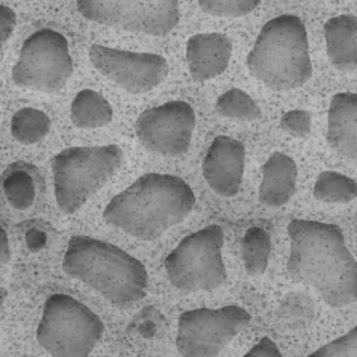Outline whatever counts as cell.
Segmentation results:
<instances>
[{"instance_id": "6da1fadb", "label": "cell", "mask_w": 357, "mask_h": 357, "mask_svg": "<svg viewBox=\"0 0 357 357\" xmlns=\"http://www.w3.org/2000/svg\"><path fill=\"white\" fill-rule=\"evenodd\" d=\"M288 235L291 255L287 270L294 282L317 289L332 307L357 301V261L341 227L296 218L288 225Z\"/></svg>"}, {"instance_id": "7a4b0ae2", "label": "cell", "mask_w": 357, "mask_h": 357, "mask_svg": "<svg viewBox=\"0 0 357 357\" xmlns=\"http://www.w3.org/2000/svg\"><path fill=\"white\" fill-rule=\"evenodd\" d=\"M194 206V191L183 178L147 173L112 197L103 218L133 238L153 241L182 222Z\"/></svg>"}, {"instance_id": "3957f363", "label": "cell", "mask_w": 357, "mask_h": 357, "mask_svg": "<svg viewBox=\"0 0 357 357\" xmlns=\"http://www.w3.org/2000/svg\"><path fill=\"white\" fill-rule=\"evenodd\" d=\"M62 270L119 309L135 305L149 289V273L137 257L91 236L77 235L68 241Z\"/></svg>"}, {"instance_id": "277c9868", "label": "cell", "mask_w": 357, "mask_h": 357, "mask_svg": "<svg viewBox=\"0 0 357 357\" xmlns=\"http://www.w3.org/2000/svg\"><path fill=\"white\" fill-rule=\"evenodd\" d=\"M248 71L274 91H291L312 76L306 26L300 17L283 14L265 23L247 56Z\"/></svg>"}, {"instance_id": "5b68a950", "label": "cell", "mask_w": 357, "mask_h": 357, "mask_svg": "<svg viewBox=\"0 0 357 357\" xmlns=\"http://www.w3.org/2000/svg\"><path fill=\"white\" fill-rule=\"evenodd\" d=\"M123 159V150L115 144L70 147L59 151L52 159L58 208L64 213L77 212L111 181Z\"/></svg>"}, {"instance_id": "8992f818", "label": "cell", "mask_w": 357, "mask_h": 357, "mask_svg": "<svg viewBox=\"0 0 357 357\" xmlns=\"http://www.w3.org/2000/svg\"><path fill=\"white\" fill-rule=\"evenodd\" d=\"M103 333V321L88 306L67 294H53L44 305L37 341L52 356L86 357Z\"/></svg>"}, {"instance_id": "52a82bcc", "label": "cell", "mask_w": 357, "mask_h": 357, "mask_svg": "<svg viewBox=\"0 0 357 357\" xmlns=\"http://www.w3.org/2000/svg\"><path fill=\"white\" fill-rule=\"evenodd\" d=\"M225 234L217 225L185 236L165 259L169 282L185 292L212 291L227 280L221 248Z\"/></svg>"}, {"instance_id": "ba28073f", "label": "cell", "mask_w": 357, "mask_h": 357, "mask_svg": "<svg viewBox=\"0 0 357 357\" xmlns=\"http://www.w3.org/2000/svg\"><path fill=\"white\" fill-rule=\"evenodd\" d=\"M73 75V61L64 35L41 29L23 43L20 56L13 68L17 86L41 93H58Z\"/></svg>"}, {"instance_id": "9c48e42d", "label": "cell", "mask_w": 357, "mask_h": 357, "mask_svg": "<svg viewBox=\"0 0 357 357\" xmlns=\"http://www.w3.org/2000/svg\"><path fill=\"white\" fill-rule=\"evenodd\" d=\"M86 20L109 28L165 37L177 23L178 0H76Z\"/></svg>"}, {"instance_id": "30bf717a", "label": "cell", "mask_w": 357, "mask_h": 357, "mask_svg": "<svg viewBox=\"0 0 357 357\" xmlns=\"http://www.w3.org/2000/svg\"><path fill=\"white\" fill-rule=\"evenodd\" d=\"M250 321L252 317L248 312L236 305L186 310L177 323V351L185 357L217 356Z\"/></svg>"}, {"instance_id": "8fae6325", "label": "cell", "mask_w": 357, "mask_h": 357, "mask_svg": "<svg viewBox=\"0 0 357 357\" xmlns=\"http://www.w3.org/2000/svg\"><path fill=\"white\" fill-rule=\"evenodd\" d=\"M195 123L192 106L173 100L142 112L135 123V133L141 144L153 153L181 156L191 146Z\"/></svg>"}, {"instance_id": "7c38bea8", "label": "cell", "mask_w": 357, "mask_h": 357, "mask_svg": "<svg viewBox=\"0 0 357 357\" xmlns=\"http://www.w3.org/2000/svg\"><path fill=\"white\" fill-rule=\"evenodd\" d=\"M89 61L96 70L132 94H144L164 82L168 62L156 53L129 52L94 44Z\"/></svg>"}, {"instance_id": "4fadbf2b", "label": "cell", "mask_w": 357, "mask_h": 357, "mask_svg": "<svg viewBox=\"0 0 357 357\" xmlns=\"http://www.w3.org/2000/svg\"><path fill=\"white\" fill-rule=\"evenodd\" d=\"M245 168V147L241 141L226 135L212 141L203 159L202 172L211 190L221 197L239 192Z\"/></svg>"}, {"instance_id": "5bb4252c", "label": "cell", "mask_w": 357, "mask_h": 357, "mask_svg": "<svg viewBox=\"0 0 357 357\" xmlns=\"http://www.w3.org/2000/svg\"><path fill=\"white\" fill-rule=\"evenodd\" d=\"M231 41L222 33H197L186 43V62L190 75L204 82L225 73L231 58Z\"/></svg>"}, {"instance_id": "9a60e30c", "label": "cell", "mask_w": 357, "mask_h": 357, "mask_svg": "<svg viewBox=\"0 0 357 357\" xmlns=\"http://www.w3.org/2000/svg\"><path fill=\"white\" fill-rule=\"evenodd\" d=\"M327 141L339 155L357 162V93H337L332 97Z\"/></svg>"}, {"instance_id": "2e32d148", "label": "cell", "mask_w": 357, "mask_h": 357, "mask_svg": "<svg viewBox=\"0 0 357 357\" xmlns=\"http://www.w3.org/2000/svg\"><path fill=\"white\" fill-rule=\"evenodd\" d=\"M297 164L291 156L275 151L262 167L259 200L265 206L279 208L287 204L296 192Z\"/></svg>"}, {"instance_id": "e0dca14e", "label": "cell", "mask_w": 357, "mask_h": 357, "mask_svg": "<svg viewBox=\"0 0 357 357\" xmlns=\"http://www.w3.org/2000/svg\"><path fill=\"white\" fill-rule=\"evenodd\" d=\"M327 56L341 71L357 68V17L342 14L332 17L324 24Z\"/></svg>"}, {"instance_id": "ac0fdd59", "label": "cell", "mask_w": 357, "mask_h": 357, "mask_svg": "<svg viewBox=\"0 0 357 357\" xmlns=\"http://www.w3.org/2000/svg\"><path fill=\"white\" fill-rule=\"evenodd\" d=\"M71 121L80 129H96L109 124L114 111L109 102L93 89H84L76 94L70 108Z\"/></svg>"}, {"instance_id": "d6986e66", "label": "cell", "mask_w": 357, "mask_h": 357, "mask_svg": "<svg viewBox=\"0 0 357 357\" xmlns=\"http://www.w3.org/2000/svg\"><path fill=\"white\" fill-rule=\"evenodd\" d=\"M241 253L245 271L250 275H262L270 262L271 236L262 227H252L245 231L241 243Z\"/></svg>"}, {"instance_id": "ffe728a7", "label": "cell", "mask_w": 357, "mask_h": 357, "mask_svg": "<svg viewBox=\"0 0 357 357\" xmlns=\"http://www.w3.org/2000/svg\"><path fill=\"white\" fill-rule=\"evenodd\" d=\"M50 132V119L40 109L23 108L11 119V133L20 144H37Z\"/></svg>"}, {"instance_id": "44dd1931", "label": "cell", "mask_w": 357, "mask_h": 357, "mask_svg": "<svg viewBox=\"0 0 357 357\" xmlns=\"http://www.w3.org/2000/svg\"><path fill=\"white\" fill-rule=\"evenodd\" d=\"M317 200L326 203H348L357 199V182L337 172H323L314 186Z\"/></svg>"}, {"instance_id": "7402d4cb", "label": "cell", "mask_w": 357, "mask_h": 357, "mask_svg": "<svg viewBox=\"0 0 357 357\" xmlns=\"http://www.w3.org/2000/svg\"><path fill=\"white\" fill-rule=\"evenodd\" d=\"M217 112L222 117L253 121L261 117V108L252 96L239 88H231L218 97L215 103Z\"/></svg>"}, {"instance_id": "603a6c76", "label": "cell", "mask_w": 357, "mask_h": 357, "mask_svg": "<svg viewBox=\"0 0 357 357\" xmlns=\"http://www.w3.org/2000/svg\"><path fill=\"white\" fill-rule=\"evenodd\" d=\"M3 192L14 209H29L35 200L33 178L26 172L10 173L3 178Z\"/></svg>"}, {"instance_id": "cb8c5ba5", "label": "cell", "mask_w": 357, "mask_h": 357, "mask_svg": "<svg viewBox=\"0 0 357 357\" xmlns=\"http://www.w3.org/2000/svg\"><path fill=\"white\" fill-rule=\"evenodd\" d=\"M314 303L300 294H291L280 305V319L294 328L307 326L314 319Z\"/></svg>"}, {"instance_id": "d4e9b609", "label": "cell", "mask_w": 357, "mask_h": 357, "mask_svg": "<svg viewBox=\"0 0 357 357\" xmlns=\"http://www.w3.org/2000/svg\"><path fill=\"white\" fill-rule=\"evenodd\" d=\"M262 0H199L204 13L215 17H243L261 5Z\"/></svg>"}, {"instance_id": "484cf974", "label": "cell", "mask_w": 357, "mask_h": 357, "mask_svg": "<svg viewBox=\"0 0 357 357\" xmlns=\"http://www.w3.org/2000/svg\"><path fill=\"white\" fill-rule=\"evenodd\" d=\"M312 357H353L357 356V326L347 335L335 339L310 354Z\"/></svg>"}, {"instance_id": "4316f807", "label": "cell", "mask_w": 357, "mask_h": 357, "mask_svg": "<svg viewBox=\"0 0 357 357\" xmlns=\"http://www.w3.org/2000/svg\"><path fill=\"white\" fill-rule=\"evenodd\" d=\"M280 128L292 137L306 138L310 133V128H312L310 112L303 111V109H294V111L284 112L280 119Z\"/></svg>"}, {"instance_id": "83f0119b", "label": "cell", "mask_w": 357, "mask_h": 357, "mask_svg": "<svg viewBox=\"0 0 357 357\" xmlns=\"http://www.w3.org/2000/svg\"><path fill=\"white\" fill-rule=\"evenodd\" d=\"M15 23V13L8 5H0V43H2V46L10 40Z\"/></svg>"}, {"instance_id": "f1b7e54d", "label": "cell", "mask_w": 357, "mask_h": 357, "mask_svg": "<svg viewBox=\"0 0 357 357\" xmlns=\"http://www.w3.org/2000/svg\"><path fill=\"white\" fill-rule=\"evenodd\" d=\"M282 353L274 344L273 339L270 337H262L261 342L255 345L252 350H250L245 357H280Z\"/></svg>"}, {"instance_id": "f546056e", "label": "cell", "mask_w": 357, "mask_h": 357, "mask_svg": "<svg viewBox=\"0 0 357 357\" xmlns=\"http://www.w3.org/2000/svg\"><path fill=\"white\" fill-rule=\"evenodd\" d=\"M47 236L43 234L38 229H31L28 234H26V245L31 250V252H40L41 248L46 247Z\"/></svg>"}, {"instance_id": "4dcf8cb0", "label": "cell", "mask_w": 357, "mask_h": 357, "mask_svg": "<svg viewBox=\"0 0 357 357\" xmlns=\"http://www.w3.org/2000/svg\"><path fill=\"white\" fill-rule=\"evenodd\" d=\"M0 262H2V266L5 265V264H8V261H10V256H11V253H10V243H8V235H6V231L3 230V227H2V231H0Z\"/></svg>"}]
</instances>
